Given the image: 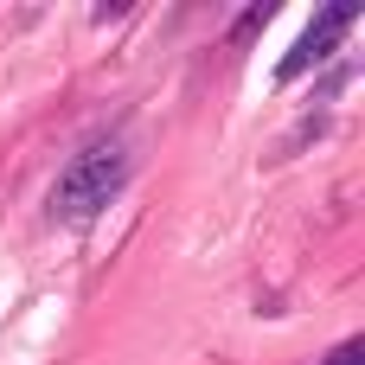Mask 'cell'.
Wrapping results in <instances>:
<instances>
[{"mask_svg":"<svg viewBox=\"0 0 365 365\" xmlns=\"http://www.w3.org/2000/svg\"><path fill=\"white\" fill-rule=\"evenodd\" d=\"M327 365H365V340H340V346L327 353Z\"/></svg>","mask_w":365,"mask_h":365,"instance_id":"obj_4","label":"cell"},{"mask_svg":"<svg viewBox=\"0 0 365 365\" xmlns=\"http://www.w3.org/2000/svg\"><path fill=\"white\" fill-rule=\"evenodd\" d=\"M359 13H365L359 0H334V6H321V13L308 19V32H302V38L282 51V64H276V83H295V77H308L314 64H327V58H334V45H340V38L359 26Z\"/></svg>","mask_w":365,"mask_h":365,"instance_id":"obj_2","label":"cell"},{"mask_svg":"<svg viewBox=\"0 0 365 365\" xmlns=\"http://www.w3.org/2000/svg\"><path fill=\"white\" fill-rule=\"evenodd\" d=\"M269 13H276V6H269V0H257V6H250V13L237 19V32H231V38H237V45H250V38H257V32L269 26Z\"/></svg>","mask_w":365,"mask_h":365,"instance_id":"obj_3","label":"cell"},{"mask_svg":"<svg viewBox=\"0 0 365 365\" xmlns=\"http://www.w3.org/2000/svg\"><path fill=\"white\" fill-rule=\"evenodd\" d=\"M128 173H135V160H128V141H122V135L83 141V148L64 160V173L51 180V225H71V231L96 225V218L122 199Z\"/></svg>","mask_w":365,"mask_h":365,"instance_id":"obj_1","label":"cell"}]
</instances>
